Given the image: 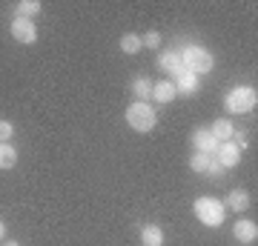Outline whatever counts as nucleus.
<instances>
[{
  "label": "nucleus",
  "instance_id": "obj_1",
  "mask_svg": "<svg viewBox=\"0 0 258 246\" xmlns=\"http://www.w3.org/2000/svg\"><path fill=\"white\" fill-rule=\"evenodd\" d=\"M192 212H195V218L210 229L221 226L224 220H227V206H224L218 198H207V195H204V198H195Z\"/></svg>",
  "mask_w": 258,
  "mask_h": 246
},
{
  "label": "nucleus",
  "instance_id": "obj_2",
  "mask_svg": "<svg viewBox=\"0 0 258 246\" xmlns=\"http://www.w3.org/2000/svg\"><path fill=\"white\" fill-rule=\"evenodd\" d=\"M126 123H129V129H135V132L144 135V132H152V129H155L158 115H155V109H152L149 103L135 101V103L126 106Z\"/></svg>",
  "mask_w": 258,
  "mask_h": 246
},
{
  "label": "nucleus",
  "instance_id": "obj_3",
  "mask_svg": "<svg viewBox=\"0 0 258 246\" xmlns=\"http://www.w3.org/2000/svg\"><path fill=\"white\" fill-rule=\"evenodd\" d=\"M181 55V63H184L186 72L192 74H207L212 69V55L207 52V49H201V46H184V52H178Z\"/></svg>",
  "mask_w": 258,
  "mask_h": 246
},
{
  "label": "nucleus",
  "instance_id": "obj_4",
  "mask_svg": "<svg viewBox=\"0 0 258 246\" xmlns=\"http://www.w3.org/2000/svg\"><path fill=\"white\" fill-rule=\"evenodd\" d=\"M258 103V95L255 89H249V86H238V89H232L227 98H224V106H227V112H232V115H244V112H252Z\"/></svg>",
  "mask_w": 258,
  "mask_h": 246
},
{
  "label": "nucleus",
  "instance_id": "obj_5",
  "mask_svg": "<svg viewBox=\"0 0 258 246\" xmlns=\"http://www.w3.org/2000/svg\"><path fill=\"white\" fill-rule=\"evenodd\" d=\"M9 29H12V37H15L18 43H23V46H32L37 40V26L26 18H15Z\"/></svg>",
  "mask_w": 258,
  "mask_h": 246
},
{
  "label": "nucleus",
  "instance_id": "obj_6",
  "mask_svg": "<svg viewBox=\"0 0 258 246\" xmlns=\"http://www.w3.org/2000/svg\"><path fill=\"white\" fill-rule=\"evenodd\" d=\"M192 146H195V152H204V155H215L218 152V140H215V135H212L207 126H198L192 132Z\"/></svg>",
  "mask_w": 258,
  "mask_h": 246
},
{
  "label": "nucleus",
  "instance_id": "obj_7",
  "mask_svg": "<svg viewBox=\"0 0 258 246\" xmlns=\"http://www.w3.org/2000/svg\"><path fill=\"white\" fill-rule=\"evenodd\" d=\"M215 160L224 166V169H232V166H238V160H241V149L232 140H224L221 146H218V152H215Z\"/></svg>",
  "mask_w": 258,
  "mask_h": 246
},
{
  "label": "nucleus",
  "instance_id": "obj_8",
  "mask_svg": "<svg viewBox=\"0 0 258 246\" xmlns=\"http://www.w3.org/2000/svg\"><path fill=\"white\" fill-rule=\"evenodd\" d=\"M232 235H235V240H241V243H255L258 226L252 223V220L241 218V220H235V223H232Z\"/></svg>",
  "mask_w": 258,
  "mask_h": 246
},
{
  "label": "nucleus",
  "instance_id": "obj_9",
  "mask_svg": "<svg viewBox=\"0 0 258 246\" xmlns=\"http://www.w3.org/2000/svg\"><path fill=\"white\" fill-rule=\"evenodd\" d=\"M152 98H155L158 103H172V101L178 98L175 83H172V80H158V83H152Z\"/></svg>",
  "mask_w": 258,
  "mask_h": 246
},
{
  "label": "nucleus",
  "instance_id": "obj_10",
  "mask_svg": "<svg viewBox=\"0 0 258 246\" xmlns=\"http://www.w3.org/2000/svg\"><path fill=\"white\" fill-rule=\"evenodd\" d=\"M172 83H175V92H184V95H195L198 92V74L186 72V69H181Z\"/></svg>",
  "mask_w": 258,
  "mask_h": 246
},
{
  "label": "nucleus",
  "instance_id": "obj_11",
  "mask_svg": "<svg viewBox=\"0 0 258 246\" xmlns=\"http://www.w3.org/2000/svg\"><path fill=\"white\" fill-rule=\"evenodd\" d=\"M210 132L215 135V140H218V143H224V140H232V137H235V126L230 123V118H218L210 126Z\"/></svg>",
  "mask_w": 258,
  "mask_h": 246
},
{
  "label": "nucleus",
  "instance_id": "obj_12",
  "mask_svg": "<svg viewBox=\"0 0 258 246\" xmlns=\"http://www.w3.org/2000/svg\"><path fill=\"white\" fill-rule=\"evenodd\" d=\"M227 206L232 212H247L249 209V192L247 189H232L227 195Z\"/></svg>",
  "mask_w": 258,
  "mask_h": 246
},
{
  "label": "nucleus",
  "instance_id": "obj_13",
  "mask_svg": "<svg viewBox=\"0 0 258 246\" xmlns=\"http://www.w3.org/2000/svg\"><path fill=\"white\" fill-rule=\"evenodd\" d=\"M141 243L144 246H164V232H161V226L149 223V226L141 229Z\"/></svg>",
  "mask_w": 258,
  "mask_h": 246
},
{
  "label": "nucleus",
  "instance_id": "obj_14",
  "mask_svg": "<svg viewBox=\"0 0 258 246\" xmlns=\"http://www.w3.org/2000/svg\"><path fill=\"white\" fill-rule=\"evenodd\" d=\"M158 66H161L164 72H169V74H178L181 69H184V63H181V55H178V52H164V55H161V60H158Z\"/></svg>",
  "mask_w": 258,
  "mask_h": 246
},
{
  "label": "nucleus",
  "instance_id": "obj_15",
  "mask_svg": "<svg viewBox=\"0 0 258 246\" xmlns=\"http://www.w3.org/2000/svg\"><path fill=\"white\" fill-rule=\"evenodd\" d=\"M18 163V149L12 143H0V169H12Z\"/></svg>",
  "mask_w": 258,
  "mask_h": 246
},
{
  "label": "nucleus",
  "instance_id": "obj_16",
  "mask_svg": "<svg viewBox=\"0 0 258 246\" xmlns=\"http://www.w3.org/2000/svg\"><path fill=\"white\" fill-rule=\"evenodd\" d=\"M132 92H135V98H138V101L147 103L149 98H152V83H149L147 77H135V80H132Z\"/></svg>",
  "mask_w": 258,
  "mask_h": 246
},
{
  "label": "nucleus",
  "instance_id": "obj_17",
  "mask_svg": "<svg viewBox=\"0 0 258 246\" xmlns=\"http://www.w3.org/2000/svg\"><path fill=\"white\" fill-rule=\"evenodd\" d=\"M141 46H144V43H141V37H138V35H132V32L120 37V52H123V55H138Z\"/></svg>",
  "mask_w": 258,
  "mask_h": 246
},
{
  "label": "nucleus",
  "instance_id": "obj_18",
  "mask_svg": "<svg viewBox=\"0 0 258 246\" xmlns=\"http://www.w3.org/2000/svg\"><path fill=\"white\" fill-rule=\"evenodd\" d=\"M37 12H40V3H37V0H20V3H18V18L32 20Z\"/></svg>",
  "mask_w": 258,
  "mask_h": 246
},
{
  "label": "nucleus",
  "instance_id": "obj_19",
  "mask_svg": "<svg viewBox=\"0 0 258 246\" xmlns=\"http://www.w3.org/2000/svg\"><path fill=\"white\" fill-rule=\"evenodd\" d=\"M210 157H212V155L195 152V155L189 157V169H192V172H207V166H210Z\"/></svg>",
  "mask_w": 258,
  "mask_h": 246
},
{
  "label": "nucleus",
  "instance_id": "obj_20",
  "mask_svg": "<svg viewBox=\"0 0 258 246\" xmlns=\"http://www.w3.org/2000/svg\"><path fill=\"white\" fill-rule=\"evenodd\" d=\"M12 135H15V126H12L9 120H0V143H9Z\"/></svg>",
  "mask_w": 258,
  "mask_h": 246
},
{
  "label": "nucleus",
  "instance_id": "obj_21",
  "mask_svg": "<svg viewBox=\"0 0 258 246\" xmlns=\"http://www.w3.org/2000/svg\"><path fill=\"white\" fill-rule=\"evenodd\" d=\"M141 43L149 46V49H158V46H161V35H158V32H147V35L141 37Z\"/></svg>",
  "mask_w": 258,
  "mask_h": 246
},
{
  "label": "nucleus",
  "instance_id": "obj_22",
  "mask_svg": "<svg viewBox=\"0 0 258 246\" xmlns=\"http://www.w3.org/2000/svg\"><path fill=\"white\" fill-rule=\"evenodd\" d=\"M207 172H210L212 178H215V181H218V178H221V175H224V166L218 163V160H215V157H210V166H207Z\"/></svg>",
  "mask_w": 258,
  "mask_h": 246
},
{
  "label": "nucleus",
  "instance_id": "obj_23",
  "mask_svg": "<svg viewBox=\"0 0 258 246\" xmlns=\"http://www.w3.org/2000/svg\"><path fill=\"white\" fill-rule=\"evenodd\" d=\"M3 237H6V223L0 220V240H3Z\"/></svg>",
  "mask_w": 258,
  "mask_h": 246
},
{
  "label": "nucleus",
  "instance_id": "obj_24",
  "mask_svg": "<svg viewBox=\"0 0 258 246\" xmlns=\"http://www.w3.org/2000/svg\"><path fill=\"white\" fill-rule=\"evenodd\" d=\"M3 246H20V243H18V240H6Z\"/></svg>",
  "mask_w": 258,
  "mask_h": 246
}]
</instances>
